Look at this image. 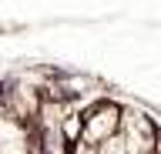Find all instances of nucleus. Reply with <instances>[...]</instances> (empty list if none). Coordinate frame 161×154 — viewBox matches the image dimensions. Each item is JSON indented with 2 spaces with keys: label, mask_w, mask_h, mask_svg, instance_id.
Segmentation results:
<instances>
[{
  "label": "nucleus",
  "mask_w": 161,
  "mask_h": 154,
  "mask_svg": "<svg viewBox=\"0 0 161 154\" xmlns=\"http://www.w3.org/2000/svg\"><path fill=\"white\" fill-rule=\"evenodd\" d=\"M94 151H97V154H128V151H124V141H121L118 134H114V137H108V141H101Z\"/></svg>",
  "instance_id": "4"
},
{
  "label": "nucleus",
  "mask_w": 161,
  "mask_h": 154,
  "mask_svg": "<svg viewBox=\"0 0 161 154\" xmlns=\"http://www.w3.org/2000/svg\"><path fill=\"white\" fill-rule=\"evenodd\" d=\"M70 154H97V151H94L91 144H84V141H74L70 144Z\"/></svg>",
  "instance_id": "5"
},
{
  "label": "nucleus",
  "mask_w": 161,
  "mask_h": 154,
  "mask_svg": "<svg viewBox=\"0 0 161 154\" xmlns=\"http://www.w3.org/2000/svg\"><path fill=\"white\" fill-rule=\"evenodd\" d=\"M0 154H40L34 131L24 117L0 114Z\"/></svg>",
  "instance_id": "3"
},
{
  "label": "nucleus",
  "mask_w": 161,
  "mask_h": 154,
  "mask_svg": "<svg viewBox=\"0 0 161 154\" xmlns=\"http://www.w3.org/2000/svg\"><path fill=\"white\" fill-rule=\"evenodd\" d=\"M118 137L124 141L128 154H158L161 151V131L158 124L144 117L141 111H121Z\"/></svg>",
  "instance_id": "1"
},
{
  "label": "nucleus",
  "mask_w": 161,
  "mask_h": 154,
  "mask_svg": "<svg viewBox=\"0 0 161 154\" xmlns=\"http://www.w3.org/2000/svg\"><path fill=\"white\" fill-rule=\"evenodd\" d=\"M118 124H121V107L111 101H101L94 111H87L80 117V131H77V141L97 147L101 141H108L118 134Z\"/></svg>",
  "instance_id": "2"
}]
</instances>
